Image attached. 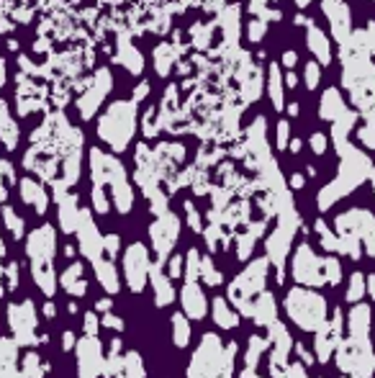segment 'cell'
<instances>
[{
    "mask_svg": "<svg viewBox=\"0 0 375 378\" xmlns=\"http://www.w3.org/2000/svg\"><path fill=\"white\" fill-rule=\"evenodd\" d=\"M342 163H339V175L329 185L319 191V209L326 211L329 206L347 196L355 185H360L365 178L373 175V163L367 160L365 152H360L357 147H345L342 150Z\"/></svg>",
    "mask_w": 375,
    "mask_h": 378,
    "instance_id": "obj_1",
    "label": "cell"
},
{
    "mask_svg": "<svg viewBox=\"0 0 375 378\" xmlns=\"http://www.w3.org/2000/svg\"><path fill=\"white\" fill-rule=\"evenodd\" d=\"M285 314L304 332H316L326 324V301L311 288H291L285 296Z\"/></svg>",
    "mask_w": 375,
    "mask_h": 378,
    "instance_id": "obj_2",
    "label": "cell"
},
{
    "mask_svg": "<svg viewBox=\"0 0 375 378\" xmlns=\"http://www.w3.org/2000/svg\"><path fill=\"white\" fill-rule=\"evenodd\" d=\"M134 129H136V103L134 101H116L98 123L101 139L111 144L116 152H123L129 147Z\"/></svg>",
    "mask_w": 375,
    "mask_h": 378,
    "instance_id": "obj_3",
    "label": "cell"
},
{
    "mask_svg": "<svg viewBox=\"0 0 375 378\" xmlns=\"http://www.w3.org/2000/svg\"><path fill=\"white\" fill-rule=\"evenodd\" d=\"M267 257H260L247 265L242 276L229 286V298L234 301V307L242 311L244 317H252L254 296H260L265 291V278H267Z\"/></svg>",
    "mask_w": 375,
    "mask_h": 378,
    "instance_id": "obj_4",
    "label": "cell"
},
{
    "mask_svg": "<svg viewBox=\"0 0 375 378\" xmlns=\"http://www.w3.org/2000/svg\"><path fill=\"white\" fill-rule=\"evenodd\" d=\"M337 232L339 235H352L360 239V245H365L367 255L375 257V216L365 209H352L347 214L337 216Z\"/></svg>",
    "mask_w": 375,
    "mask_h": 378,
    "instance_id": "obj_5",
    "label": "cell"
},
{
    "mask_svg": "<svg viewBox=\"0 0 375 378\" xmlns=\"http://www.w3.org/2000/svg\"><path fill=\"white\" fill-rule=\"evenodd\" d=\"M178 235H180V219L173 211H165L162 216H157V222L149 226V237H152L154 252H157V265L167 263V257L178 242Z\"/></svg>",
    "mask_w": 375,
    "mask_h": 378,
    "instance_id": "obj_6",
    "label": "cell"
},
{
    "mask_svg": "<svg viewBox=\"0 0 375 378\" xmlns=\"http://www.w3.org/2000/svg\"><path fill=\"white\" fill-rule=\"evenodd\" d=\"M149 252L142 242H134V245L126 247L123 252V276H126V283L132 288L134 294L144 291L147 281H149Z\"/></svg>",
    "mask_w": 375,
    "mask_h": 378,
    "instance_id": "obj_7",
    "label": "cell"
},
{
    "mask_svg": "<svg viewBox=\"0 0 375 378\" xmlns=\"http://www.w3.org/2000/svg\"><path fill=\"white\" fill-rule=\"evenodd\" d=\"M291 268H293V278L301 283V286H324V273H322V257H316V252L311 247L301 245L295 250L293 260H291Z\"/></svg>",
    "mask_w": 375,
    "mask_h": 378,
    "instance_id": "obj_8",
    "label": "cell"
},
{
    "mask_svg": "<svg viewBox=\"0 0 375 378\" xmlns=\"http://www.w3.org/2000/svg\"><path fill=\"white\" fill-rule=\"evenodd\" d=\"M103 368V350L98 338H85L77 342V376L98 378Z\"/></svg>",
    "mask_w": 375,
    "mask_h": 378,
    "instance_id": "obj_9",
    "label": "cell"
},
{
    "mask_svg": "<svg viewBox=\"0 0 375 378\" xmlns=\"http://www.w3.org/2000/svg\"><path fill=\"white\" fill-rule=\"evenodd\" d=\"M293 229L288 226H280L275 229L273 235L267 237V263H273L275 270H278V281H283V270H285V257H288V250H291V242H293Z\"/></svg>",
    "mask_w": 375,
    "mask_h": 378,
    "instance_id": "obj_10",
    "label": "cell"
},
{
    "mask_svg": "<svg viewBox=\"0 0 375 378\" xmlns=\"http://www.w3.org/2000/svg\"><path fill=\"white\" fill-rule=\"evenodd\" d=\"M322 10L329 19L332 34L337 36L339 44H345L352 36V19H350V5L345 0H322Z\"/></svg>",
    "mask_w": 375,
    "mask_h": 378,
    "instance_id": "obj_11",
    "label": "cell"
},
{
    "mask_svg": "<svg viewBox=\"0 0 375 378\" xmlns=\"http://www.w3.org/2000/svg\"><path fill=\"white\" fill-rule=\"evenodd\" d=\"M77 237H80V252L90 263L101 260V252H103V237L98 235V226L93 222V216L88 211H80V222H77Z\"/></svg>",
    "mask_w": 375,
    "mask_h": 378,
    "instance_id": "obj_12",
    "label": "cell"
},
{
    "mask_svg": "<svg viewBox=\"0 0 375 378\" xmlns=\"http://www.w3.org/2000/svg\"><path fill=\"white\" fill-rule=\"evenodd\" d=\"M29 257L34 263H51L54 255V229L51 226H41L29 237Z\"/></svg>",
    "mask_w": 375,
    "mask_h": 378,
    "instance_id": "obj_13",
    "label": "cell"
},
{
    "mask_svg": "<svg viewBox=\"0 0 375 378\" xmlns=\"http://www.w3.org/2000/svg\"><path fill=\"white\" fill-rule=\"evenodd\" d=\"M180 304H183V314L191 319H203L208 311V301L203 296L201 283H188L180 288Z\"/></svg>",
    "mask_w": 375,
    "mask_h": 378,
    "instance_id": "obj_14",
    "label": "cell"
},
{
    "mask_svg": "<svg viewBox=\"0 0 375 378\" xmlns=\"http://www.w3.org/2000/svg\"><path fill=\"white\" fill-rule=\"evenodd\" d=\"M10 324H13V332H16L19 342H31V332H34V324H36L34 304L23 301L21 307H10Z\"/></svg>",
    "mask_w": 375,
    "mask_h": 378,
    "instance_id": "obj_15",
    "label": "cell"
},
{
    "mask_svg": "<svg viewBox=\"0 0 375 378\" xmlns=\"http://www.w3.org/2000/svg\"><path fill=\"white\" fill-rule=\"evenodd\" d=\"M149 281H152V291H154V304L157 307H167L173 304L175 298V288H173V281L170 276L162 270V265H149Z\"/></svg>",
    "mask_w": 375,
    "mask_h": 378,
    "instance_id": "obj_16",
    "label": "cell"
},
{
    "mask_svg": "<svg viewBox=\"0 0 375 378\" xmlns=\"http://www.w3.org/2000/svg\"><path fill=\"white\" fill-rule=\"evenodd\" d=\"M306 44H309L311 54L319 60V64H329V62H332V47H329V39H326V34L316 26L314 21H309V26H306Z\"/></svg>",
    "mask_w": 375,
    "mask_h": 378,
    "instance_id": "obj_17",
    "label": "cell"
},
{
    "mask_svg": "<svg viewBox=\"0 0 375 378\" xmlns=\"http://www.w3.org/2000/svg\"><path fill=\"white\" fill-rule=\"evenodd\" d=\"M252 319H254V324H260V327H270L273 322H278V304H275L273 294L263 291L260 296L254 298Z\"/></svg>",
    "mask_w": 375,
    "mask_h": 378,
    "instance_id": "obj_18",
    "label": "cell"
},
{
    "mask_svg": "<svg viewBox=\"0 0 375 378\" xmlns=\"http://www.w3.org/2000/svg\"><path fill=\"white\" fill-rule=\"evenodd\" d=\"M345 113H347V108H345V101H342V93L337 91V88L324 91L322 106H319V116H322L324 121H337V119L345 116Z\"/></svg>",
    "mask_w": 375,
    "mask_h": 378,
    "instance_id": "obj_19",
    "label": "cell"
},
{
    "mask_svg": "<svg viewBox=\"0 0 375 378\" xmlns=\"http://www.w3.org/2000/svg\"><path fill=\"white\" fill-rule=\"evenodd\" d=\"M95 268V278H98V283L103 286L106 294H119V288H121V281H119V270L113 265V260H95L93 263Z\"/></svg>",
    "mask_w": 375,
    "mask_h": 378,
    "instance_id": "obj_20",
    "label": "cell"
},
{
    "mask_svg": "<svg viewBox=\"0 0 375 378\" xmlns=\"http://www.w3.org/2000/svg\"><path fill=\"white\" fill-rule=\"evenodd\" d=\"M267 88H270V101H273L275 111H283L285 108V82L283 75H280V64L273 62L270 70H267Z\"/></svg>",
    "mask_w": 375,
    "mask_h": 378,
    "instance_id": "obj_21",
    "label": "cell"
},
{
    "mask_svg": "<svg viewBox=\"0 0 375 378\" xmlns=\"http://www.w3.org/2000/svg\"><path fill=\"white\" fill-rule=\"evenodd\" d=\"M350 338H367V329H370V307L367 304H355L350 311Z\"/></svg>",
    "mask_w": 375,
    "mask_h": 378,
    "instance_id": "obj_22",
    "label": "cell"
},
{
    "mask_svg": "<svg viewBox=\"0 0 375 378\" xmlns=\"http://www.w3.org/2000/svg\"><path fill=\"white\" fill-rule=\"evenodd\" d=\"M211 317H213V322H216V324H219L221 329H234L237 324H239V317H237V311H234V309L229 307V301H226V298H221V296L213 298Z\"/></svg>",
    "mask_w": 375,
    "mask_h": 378,
    "instance_id": "obj_23",
    "label": "cell"
},
{
    "mask_svg": "<svg viewBox=\"0 0 375 378\" xmlns=\"http://www.w3.org/2000/svg\"><path fill=\"white\" fill-rule=\"evenodd\" d=\"M355 121H357V116L352 111H347L345 116H339V119L335 121V126H332V139H335V144H337V152H342L345 147H350L347 137H350V132H352Z\"/></svg>",
    "mask_w": 375,
    "mask_h": 378,
    "instance_id": "obj_24",
    "label": "cell"
},
{
    "mask_svg": "<svg viewBox=\"0 0 375 378\" xmlns=\"http://www.w3.org/2000/svg\"><path fill=\"white\" fill-rule=\"evenodd\" d=\"M60 222H62V229H64L67 235L77 229V222H80V209H77V204H75V196H70V198H62Z\"/></svg>",
    "mask_w": 375,
    "mask_h": 378,
    "instance_id": "obj_25",
    "label": "cell"
},
{
    "mask_svg": "<svg viewBox=\"0 0 375 378\" xmlns=\"http://www.w3.org/2000/svg\"><path fill=\"white\" fill-rule=\"evenodd\" d=\"M62 286L70 291L72 296H82L85 294V278H82V265L80 263H75L64 270V276H62Z\"/></svg>",
    "mask_w": 375,
    "mask_h": 378,
    "instance_id": "obj_26",
    "label": "cell"
},
{
    "mask_svg": "<svg viewBox=\"0 0 375 378\" xmlns=\"http://www.w3.org/2000/svg\"><path fill=\"white\" fill-rule=\"evenodd\" d=\"M119 62H121L126 70H132L134 75H139L144 70V57L139 54V49H134L129 41H121V51H119Z\"/></svg>",
    "mask_w": 375,
    "mask_h": 378,
    "instance_id": "obj_27",
    "label": "cell"
},
{
    "mask_svg": "<svg viewBox=\"0 0 375 378\" xmlns=\"http://www.w3.org/2000/svg\"><path fill=\"white\" fill-rule=\"evenodd\" d=\"M170 324H173L175 348H188V342H191V324H188V317H185V314H173Z\"/></svg>",
    "mask_w": 375,
    "mask_h": 378,
    "instance_id": "obj_28",
    "label": "cell"
},
{
    "mask_svg": "<svg viewBox=\"0 0 375 378\" xmlns=\"http://www.w3.org/2000/svg\"><path fill=\"white\" fill-rule=\"evenodd\" d=\"M113 191V204H116V209L121 211V214H129L134 206V193H132V185L126 183V180H121V183L111 185Z\"/></svg>",
    "mask_w": 375,
    "mask_h": 378,
    "instance_id": "obj_29",
    "label": "cell"
},
{
    "mask_svg": "<svg viewBox=\"0 0 375 378\" xmlns=\"http://www.w3.org/2000/svg\"><path fill=\"white\" fill-rule=\"evenodd\" d=\"M21 188H23V198H26V204H34V209H36L39 214H44V209H47V196H44V191H41L39 185L31 183V180H23Z\"/></svg>",
    "mask_w": 375,
    "mask_h": 378,
    "instance_id": "obj_30",
    "label": "cell"
},
{
    "mask_svg": "<svg viewBox=\"0 0 375 378\" xmlns=\"http://www.w3.org/2000/svg\"><path fill=\"white\" fill-rule=\"evenodd\" d=\"M322 273H324V283L326 286H337L342 281V265L337 257H322Z\"/></svg>",
    "mask_w": 375,
    "mask_h": 378,
    "instance_id": "obj_31",
    "label": "cell"
},
{
    "mask_svg": "<svg viewBox=\"0 0 375 378\" xmlns=\"http://www.w3.org/2000/svg\"><path fill=\"white\" fill-rule=\"evenodd\" d=\"M183 276L188 278V283H198V278H201V252L198 250H188Z\"/></svg>",
    "mask_w": 375,
    "mask_h": 378,
    "instance_id": "obj_32",
    "label": "cell"
},
{
    "mask_svg": "<svg viewBox=\"0 0 375 378\" xmlns=\"http://www.w3.org/2000/svg\"><path fill=\"white\" fill-rule=\"evenodd\" d=\"M154 67H157V72L162 78L170 72V67H173V47H167V44L157 47V51H154Z\"/></svg>",
    "mask_w": 375,
    "mask_h": 378,
    "instance_id": "obj_33",
    "label": "cell"
},
{
    "mask_svg": "<svg viewBox=\"0 0 375 378\" xmlns=\"http://www.w3.org/2000/svg\"><path fill=\"white\" fill-rule=\"evenodd\" d=\"M314 232L319 235V242H322V247H324L326 252H337V232H332L322 219L314 224Z\"/></svg>",
    "mask_w": 375,
    "mask_h": 378,
    "instance_id": "obj_34",
    "label": "cell"
},
{
    "mask_svg": "<svg viewBox=\"0 0 375 378\" xmlns=\"http://www.w3.org/2000/svg\"><path fill=\"white\" fill-rule=\"evenodd\" d=\"M201 281L206 283V286H219L223 278L221 273L216 270V265H213L211 257H201Z\"/></svg>",
    "mask_w": 375,
    "mask_h": 378,
    "instance_id": "obj_35",
    "label": "cell"
},
{
    "mask_svg": "<svg viewBox=\"0 0 375 378\" xmlns=\"http://www.w3.org/2000/svg\"><path fill=\"white\" fill-rule=\"evenodd\" d=\"M363 296H365V276H363V273H352L350 286H347V301L360 304V298Z\"/></svg>",
    "mask_w": 375,
    "mask_h": 378,
    "instance_id": "obj_36",
    "label": "cell"
},
{
    "mask_svg": "<svg viewBox=\"0 0 375 378\" xmlns=\"http://www.w3.org/2000/svg\"><path fill=\"white\" fill-rule=\"evenodd\" d=\"M265 348H267V340H265V338H252V340H250V350H247V370L257 368L260 355H263Z\"/></svg>",
    "mask_w": 375,
    "mask_h": 378,
    "instance_id": "obj_37",
    "label": "cell"
},
{
    "mask_svg": "<svg viewBox=\"0 0 375 378\" xmlns=\"http://www.w3.org/2000/svg\"><path fill=\"white\" fill-rule=\"evenodd\" d=\"M288 144H291V123H288V119H280L278 121V134H275V147L288 150Z\"/></svg>",
    "mask_w": 375,
    "mask_h": 378,
    "instance_id": "obj_38",
    "label": "cell"
},
{
    "mask_svg": "<svg viewBox=\"0 0 375 378\" xmlns=\"http://www.w3.org/2000/svg\"><path fill=\"white\" fill-rule=\"evenodd\" d=\"M304 78H306V88H309V91H316V85L322 82V67H319L316 62H309Z\"/></svg>",
    "mask_w": 375,
    "mask_h": 378,
    "instance_id": "obj_39",
    "label": "cell"
},
{
    "mask_svg": "<svg viewBox=\"0 0 375 378\" xmlns=\"http://www.w3.org/2000/svg\"><path fill=\"white\" fill-rule=\"evenodd\" d=\"M93 206H95L98 214H106V211H108V198L103 193V185H95V188H93Z\"/></svg>",
    "mask_w": 375,
    "mask_h": 378,
    "instance_id": "obj_40",
    "label": "cell"
},
{
    "mask_svg": "<svg viewBox=\"0 0 375 378\" xmlns=\"http://www.w3.org/2000/svg\"><path fill=\"white\" fill-rule=\"evenodd\" d=\"M183 268H185V257H180V255L167 257V276H170V278H180V276H183Z\"/></svg>",
    "mask_w": 375,
    "mask_h": 378,
    "instance_id": "obj_41",
    "label": "cell"
},
{
    "mask_svg": "<svg viewBox=\"0 0 375 378\" xmlns=\"http://www.w3.org/2000/svg\"><path fill=\"white\" fill-rule=\"evenodd\" d=\"M119 247H121V239H119V235H108V237H103V252L111 257L119 255Z\"/></svg>",
    "mask_w": 375,
    "mask_h": 378,
    "instance_id": "obj_42",
    "label": "cell"
},
{
    "mask_svg": "<svg viewBox=\"0 0 375 378\" xmlns=\"http://www.w3.org/2000/svg\"><path fill=\"white\" fill-rule=\"evenodd\" d=\"M265 31H267V23H265L263 19H254L252 23H250V39L260 41L265 36Z\"/></svg>",
    "mask_w": 375,
    "mask_h": 378,
    "instance_id": "obj_43",
    "label": "cell"
},
{
    "mask_svg": "<svg viewBox=\"0 0 375 378\" xmlns=\"http://www.w3.org/2000/svg\"><path fill=\"white\" fill-rule=\"evenodd\" d=\"M85 335H88V338H95V335H98V317H95L93 311L85 314Z\"/></svg>",
    "mask_w": 375,
    "mask_h": 378,
    "instance_id": "obj_44",
    "label": "cell"
},
{
    "mask_svg": "<svg viewBox=\"0 0 375 378\" xmlns=\"http://www.w3.org/2000/svg\"><path fill=\"white\" fill-rule=\"evenodd\" d=\"M311 150H314L316 154H324L326 152V137L322 132L311 134Z\"/></svg>",
    "mask_w": 375,
    "mask_h": 378,
    "instance_id": "obj_45",
    "label": "cell"
},
{
    "mask_svg": "<svg viewBox=\"0 0 375 378\" xmlns=\"http://www.w3.org/2000/svg\"><path fill=\"white\" fill-rule=\"evenodd\" d=\"M103 324H106V327H111V329H116V332H121V329H123V319L108 311V314H103Z\"/></svg>",
    "mask_w": 375,
    "mask_h": 378,
    "instance_id": "obj_46",
    "label": "cell"
},
{
    "mask_svg": "<svg viewBox=\"0 0 375 378\" xmlns=\"http://www.w3.org/2000/svg\"><path fill=\"white\" fill-rule=\"evenodd\" d=\"M185 209H188V224H191L195 232H201L203 226H201V216H198V211L193 209V204H185Z\"/></svg>",
    "mask_w": 375,
    "mask_h": 378,
    "instance_id": "obj_47",
    "label": "cell"
},
{
    "mask_svg": "<svg viewBox=\"0 0 375 378\" xmlns=\"http://www.w3.org/2000/svg\"><path fill=\"white\" fill-rule=\"evenodd\" d=\"M5 219H8L10 229H13V235H16V237H21V235H23V232H21V229H23V222H21V219H16V216H13V211H10V209H5Z\"/></svg>",
    "mask_w": 375,
    "mask_h": 378,
    "instance_id": "obj_48",
    "label": "cell"
},
{
    "mask_svg": "<svg viewBox=\"0 0 375 378\" xmlns=\"http://www.w3.org/2000/svg\"><path fill=\"white\" fill-rule=\"evenodd\" d=\"M283 378H306V370L301 363H293V366H288L283 373Z\"/></svg>",
    "mask_w": 375,
    "mask_h": 378,
    "instance_id": "obj_49",
    "label": "cell"
},
{
    "mask_svg": "<svg viewBox=\"0 0 375 378\" xmlns=\"http://www.w3.org/2000/svg\"><path fill=\"white\" fill-rule=\"evenodd\" d=\"M147 95H149V82L142 80L139 85H136V91H134V103H136V101H144Z\"/></svg>",
    "mask_w": 375,
    "mask_h": 378,
    "instance_id": "obj_50",
    "label": "cell"
},
{
    "mask_svg": "<svg viewBox=\"0 0 375 378\" xmlns=\"http://www.w3.org/2000/svg\"><path fill=\"white\" fill-rule=\"evenodd\" d=\"M295 62H298V54H295V51H285V54H283V67L293 70Z\"/></svg>",
    "mask_w": 375,
    "mask_h": 378,
    "instance_id": "obj_51",
    "label": "cell"
},
{
    "mask_svg": "<svg viewBox=\"0 0 375 378\" xmlns=\"http://www.w3.org/2000/svg\"><path fill=\"white\" fill-rule=\"evenodd\" d=\"M365 294L375 301V276H365Z\"/></svg>",
    "mask_w": 375,
    "mask_h": 378,
    "instance_id": "obj_52",
    "label": "cell"
},
{
    "mask_svg": "<svg viewBox=\"0 0 375 378\" xmlns=\"http://www.w3.org/2000/svg\"><path fill=\"white\" fill-rule=\"evenodd\" d=\"M62 345H64V350H72V348H75V335H72V332H64V340H62Z\"/></svg>",
    "mask_w": 375,
    "mask_h": 378,
    "instance_id": "obj_53",
    "label": "cell"
},
{
    "mask_svg": "<svg viewBox=\"0 0 375 378\" xmlns=\"http://www.w3.org/2000/svg\"><path fill=\"white\" fill-rule=\"evenodd\" d=\"M295 353H298V355H301V360H304V363H314V358H311V355H309V353H306V348H304V345H295Z\"/></svg>",
    "mask_w": 375,
    "mask_h": 378,
    "instance_id": "obj_54",
    "label": "cell"
},
{
    "mask_svg": "<svg viewBox=\"0 0 375 378\" xmlns=\"http://www.w3.org/2000/svg\"><path fill=\"white\" fill-rule=\"evenodd\" d=\"M111 307H113V301L111 298H101V301H98V311H111Z\"/></svg>",
    "mask_w": 375,
    "mask_h": 378,
    "instance_id": "obj_55",
    "label": "cell"
},
{
    "mask_svg": "<svg viewBox=\"0 0 375 378\" xmlns=\"http://www.w3.org/2000/svg\"><path fill=\"white\" fill-rule=\"evenodd\" d=\"M304 183H306L304 175H293V178H291V185H293V188H304Z\"/></svg>",
    "mask_w": 375,
    "mask_h": 378,
    "instance_id": "obj_56",
    "label": "cell"
},
{
    "mask_svg": "<svg viewBox=\"0 0 375 378\" xmlns=\"http://www.w3.org/2000/svg\"><path fill=\"white\" fill-rule=\"evenodd\" d=\"M285 85H288V88H293L295 82H298V78H295V72H288V75H285Z\"/></svg>",
    "mask_w": 375,
    "mask_h": 378,
    "instance_id": "obj_57",
    "label": "cell"
},
{
    "mask_svg": "<svg viewBox=\"0 0 375 378\" xmlns=\"http://www.w3.org/2000/svg\"><path fill=\"white\" fill-rule=\"evenodd\" d=\"M285 111L291 113V116H298V111H301V108H298V103H288V106H285Z\"/></svg>",
    "mask_w": 375,
    "mask_h": 378,
    "instance_id": "obj_58",
    "label": "cell"
},
{
    "mask_svg": "<svg viewBox=\"0 0 375 378\" xmlns=\"http://www.w3.org/2000/svg\"><path fill=\"white\" fill-rule=\"evenodd\" d=\"M288 150H291V152H301V139H291Z\"/></svg>",
    "mask_w": 375,
    "mask_h": 378,
    "instance_id": "obj_59",
    "label": "cell"
},
{
    "mask_svg": "<svg viewBox=\"0 0 375 378\" xmlns=\"http://www.w3.org/2000/svg\"><path fill=\"white\" fill-rule=\"evenodd\" d=\"M44 314H47V317H54V304H47V307H44Z\"/></svg>",
    "mask_w": 375,
    "mask_h": 378,
    "instance_id": "obj_60",
    "label": "cell"
},
{
    "mask_svg": "<svg viewBox=\"0 0 375 378\" xmlns=\"http://www.w3.org/2000/svg\"><path fill=\"white\" fill-rule=\"evenodd\" d=\"M309 3H311V0H295V5H301V8H306Z\"/></svg>",
    "mask_w": 375,
    "mask_h": 378,
    "instance_id": "obj_61",
    "label": "cell"
},
{
    "mask_svg": "<svg viewBox=\"0 0 375 378\" xmlns=\"http://www.w3.org/2000/svg\"><path fill=\"white\" fill-rule=\"evenodd\" d=\"M370 180H373V191H375V170H373V175H370Z\"/></svg>",
    "mask_w": 375,
    "mask_h": 378,
    "instance_id": "obj_62",
    "label": "cell"
}]
</instances>
